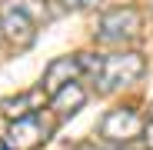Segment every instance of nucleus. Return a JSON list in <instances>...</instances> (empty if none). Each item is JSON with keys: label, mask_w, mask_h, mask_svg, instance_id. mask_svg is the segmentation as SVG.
I'll return each mask as SVG.
<instances>
[{"label": "nucleus", "mask_w": 153, "mask_h": 150, "mask_svg": "<svg viewBox=\"0 0 153 150\" xmlns=\"http://www.w3.org/2000/svg\"><path fill=\"white\" fill-rule=\"evenodd\" d=\"M146 70V60L143 54H137V50H126V54H110V57H100V67L93 77L100 80V90L103 93H113L120 87H130L143 77Z\"/></svg>", "instance_id": "nucleus-1"}, {"label": "nucleus", "mask_w": 153, "mask_h": 150, "mask_svg": "<svg viewBox=\"0 0 153 150\" xmlns=\"http://www.w3.org/2000/svg\"><path fill=\"white\" fill-rule=\"evenodd\" d=\"M140 23H143V17H140L137 7H113V10H107L103 17H100L97 37L103 43H110V40H130V37L140 34Z\"/></svg>", "instance_id": "nucleus-2"}, {"label": "nucleus", "mask_w": 153, "mask_h": 150, "mask_svg": "<svg viewBox=\"0 0 153 150\" xmlns=\"http://www.w3.org/2000/svg\"><path fill=\"white\" fill-rule=\"evenodd\" d=\"M140 134H143V117L133 107H117L100 120V137L110 143H130Z\"/></svg>", "instance_id": "nucleus-3"}, {"label": "nucleus", "mask_w": 153, "mask_h": 150, "mask_svg": "<svg viewBox=\"0 0 153 150\" xmlns=\"http://www.w3.org/2000/svg\"><path fill=\"white\" fill-rule=\"evenodd\" d=\"M0 30L7 34V40H13L17 47H30L37 40V20L20 10L17 4H4L0 7Z\"/></svg>", "instance_id": "nucleus-4"}, {"label": "nucleus", "mask_w": 153, "mask_h": 150, "mask_svg": "<svg viewBox=\"0 0 153 150\" xmlns=\"http://www.w3.org/2000/svg\"><path fill=\"white\" fill-rule=\"evenodd\" d=\"M50 127L37 117V113H27V117H17L7 130V150H33L47 140Z\"/></svg>", "instance_id": "nucleus-5"}, {"label": "nucleus", "mask_w": 153, "mask_h": 150, "mask_svg": "<svg viewBox=\"0 0 153 150\" xmlns=\"http://www.w3.org/2000/svg\"><path fill=\"white\" fill-rule=\"evenodd\" d=\"M80 57H57V60H50V67L43 70V93H57L63 84H70L76 73H80Z\"/></svg>", "instance_id": "nucleus-6"}, {"label": "nucleus", "mask_w": 153, "mask_h": 150, "mask_svg": "<svg viewBox=\"0 0 153 150\" xmlns=\"http://www.w3.org/2000/svg\"><path fill=\"white\" fill-rule=\"evenodd\" d=\"M83 104H87V90L76 84V80L63 84L57 93H50V107L57 110V117H73Z\"/></svg>", "instance_id": "nucleus-7"}, {"label": "nucleus", "mask_w": 153, "mask_h": 150, "mask_svg": "<svg viewBox=\"0 0 153 150\" xmlns=\"http://www.w3.org/2000/svg\"><path fill=\"white\" fill-rule=\"evenodd\" d=\"M33 100H37L33 93H20V97H10V100H4V104H0V110H4V117L17 120V117H27V113H30Z\"/></svg>", "instance_id": "nucleus-8"}, {"label": "nucleus", "mask_w": 153, "mask_h": 150, "mask_svg": "<svg viewBox=\"0 0 153 150\" xmlns=\"http://www.w3.org/2000/svg\"><path fill=\"white\" fill-rule=\"evenodd\" d=\"M143 143H146V150H153V120L143 123Z\"/></svg>", "instance_id": "nucleus-9"}, {"label": "nucleus", "mask_w": 153, "mask_h": 150, "mask_svg": "<svg viewBox=\"0 0 153 150\" xmlns=\"http://www.w3.org/2000/svg\"><path fill=\"white\" fill-rule=\"evenodd\" d=\"M60 7H63V10H76V7H80V0H60Z\"/></svg>", "instance_id": "nucleus-10"}, {"label": "nucleus", "mask_w": 153, "mask_h": 150, "mask_svg": "<svg viewBox=\"0 0 153 150\" xmlns=\"http://www.w3.org/2000/svg\"><path fill=\"white\" fill-rule=\"evenodd\" d=\"M100 0H80V7H97Z\"/></svg>", "instance_id": "nucleus-11"}, {"label": "nucleus", "mask_w": 153, "mask_h": 150, "mask_svg": "<svg viewBox=\"0 0 153 150\" xmlns=\"http://www.w3.org/2000/svg\"><path fill=\"white\" fill-rule=\"evenodd\" d=\"M123 150H130V147H126V143H123Z\"/></svg>", "instance_id": "nucleus-12"}, {"label": "nucleus", "mask_w": 153, "mask_h": 150, "mask_svg": "<svg viewBox=\"0 0 153 150\" xmlns=\"http://www.w3.org/2000/svg\"><path fill=\"white\" fill-rule=\"evenodd\" d=\"M83 150H93V147H83Z\"/></svg>", "instance_id": "nucleus-13"}]
</instances>
